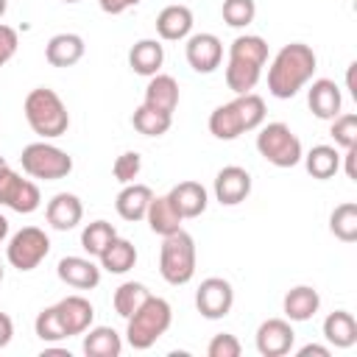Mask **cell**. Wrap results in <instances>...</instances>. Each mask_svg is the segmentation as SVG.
I'll use <instances>...</instances> for the list:
<instances>
[{"instance_id": "cell-1", "label": "cell", "mask_w": 357, "mask_h": 357, "mask_svg": "<svg viewBox=\"0 0 357 357\" xmlns=\"http://www.w3.org/2000/svg\"><path fill=\"white\" fill-rule=\"evenodd\" d=\"M315 67H318V56L310 45L290 42V45L279 47V53L273 56V61L268 67V92L279 100L298 95V89H304L310 84Z\"/></svg>"}, {"instance_id": "cell-2", "label": "cell", "mask_w": 357, "mask_h": 357, "mask_svg": "<svg viewBox=\"0 0 357 357\" xmlns=\"http://www.w3.org/2000/svg\"><path fill=\"white\" fill-rule=\"evenodd\" d=\"M268 61V42L257 33H243L229 45V61H226V86L234 95L251 92L262 75V67Z\"/></svg>"}, {"instance_id": "cell-3", "label": "cell", "mask_w": 357, "mask_h": 357, "mask_svg": "<svg viewBox=\"0 0 357 357\" xmlns=\"http://www.w3.org/2000/svg\"><path fill=\"white\" fill-rule=\"evenodd\" d=\"M265 123V100L257 92H243L229 103H220L209 114V131L218 139H237Z\"/></svg>"}, {"instance_id": "cell-4", "label": "cell", "mask_w": 357, "mask_h": 357, "mask_svg": "<svg viewBox=\"0 0 357 357\" xmlns=\"http://www.w3.org/2000/svg\"><path fill=\"white\" fill-rule=\"evenodd\" d=\"M22 112H25V120H28L31 131L39 134L42 139L61 137L70 128V112H67L64 100L59 98V92L50 89V86L31 89L28 98H25Z\"/></svg>"}, {"instance_id": "cell-5", "label": "cell", "mask_w": 357, "mask_h": 357, "mask_svg": "<svg viewBox=\"0 0 357 357\" xmlns=\"http://www.w3.org/2000/svg\"><path fill=\"white\" fill-rule=\"evenodd\" d=\"M126 321H128V326H126V340H128V346L137 349V351H145V349H151V346L170 329V324H173V310H170V304H167L162 296H153V293H151V296L139 304V310H137L134 315H128Z\"/></svg>"}, {"instance_id": "cell-6", "label": "cell", "mask_w": 357, "mask_h": 357, "mask_svg": "<svg viewBox=\"0 0 357 357\" xmlns=\"http://www.w3.org/2000/svg\"><path fill=\"white\" fill-rule=\"evenodd\" d=\"M159 273L167 284H187L195 276V240L190 231L178 229L162 237L159 248Z\"/></svg>"}, {"instance_id": "cell-7", "label": "cell", "mask_w": 357, "mask_h": 357, "mask_svg": "<svg viewBox=\"0 0 357 357\" xmlns=\"http://www.w3.org/2000/svg\"><path fill=\"white\" fill-rule=\"evenodd\" d=\"M257 151L273 167H296L304 156L301 139L284 123H268L257 134Z\"/></svg>"}, {"instance_id": "cell-8", "label": "cell", "mask_w": 357, "mask_h": 357, "mask_svg": "<svg viewBox=\"0 0 357 357\" xmlns=\"http://www.w3.org/2000/svg\"><path fill=\"white\" fill-rule=\"evenodd\" d=\"M20 165L31 178H42V181H59L64 176H70L73 170V156L50 142H31L22 148L20 153Z\"/></svg>"}, {"instance_id": "cell-9", "label": "cell", "mask_w": 357, "mask_h": 357, "mask_svg": "<svg viewBox=\"0 0 357 357\" xmlns=\"http://www.w3.org/2000/svg\"><path fill=\"white\" fill-rule=\"evenodd\" d=\"M50 254V237L39 226H22L6 245V259L17 271H33Z\"/></svg>"}, {"instance_id": "cell-10", "label": "cell", "mask_w": 357, "mask_h": 357, "mask_svg": "<svg viewBox=\"0 0 357 357\" xmlns=\"http://www.w3.org/2000/svg\"><path fill=\"white\" fill-rule=\"evenodd\" d=\"M42 204V195H39V187L28 178H22L14 167L3 165L0 167V206H8L20 215H31L36 212Z\"/></svg>"}, {"instance_id": "cell-11", "label": "cell", "mask_w": 357, "mask_h": 357, "mask_svg": "<svg viewBox=\"0 0 357 357\" xmlns=\"http://www.w3.org/2000/svg\"><path fill=\"white\" fill-rule=\"evenodd\" d=\"M231 304H234V287L223 276H209L195 290V307L209 321L226 318L231 312Z\"/></svg>"}, {"instance_id": "cell-12", "label": "cell", "mask_w": 357, "mask_h": 357, "mask_svg": "<svg viewBox=\"0 0 357 357\" xmlns=\"http://www.w3.org/2000/svg\"><path fill=\"white\" fill-rule=\"evenodd\" d=\"M184 56H187V64L195 70V73H215L223 61V42L215 36V33H192L187 36V45H184Z\"/></svg>"}, {"instance_id": "cell-13", "label": "cell", "mask_w": 357, "mask_h": 357, "mask_svg": "<svg viewBox=\"0 0 357 357\" xmlns=\"http://www.w3.org/2000/svg\"><path fill=\"white\" fill-rule=\"evenodd\" d=\"M296 332L287 318H268L257 326V351L262 357H284L290 354Z\"/></svg>"}, {"instance_id": "cell-14", "label": "cell", "mask_w": 357, "mask_h": 357, "mask_svg": "<svg viewBox=\"0 0 357 357\" xmlns=\"http://www.w3.org/2000/svg\"><path fill=\"white\" fill-rule=\"evenodd\" d=\"M251 195V173L240 165H226L215 176V198L223 206H237Z\"/></svg>"}, {"instance_id": "cell-15", "label": "cell", "mask_w": 357, "mask_h": 357, "mask_svg": "<svg viewBox=\"0 0 357 357\" xmlns=\"http://www.w3.org/2000/svg\"><path fill=\"white\" fill-rule=\"evenodd\" d=\"M45 218H47V223H50L56 231H70V229H75V226L81 223V218H84V204H81V198L73 195V192H56V195L47 201V206H45Z\"/></svg>"}, {"instance_id": "cell-16", "label": "cell", "mask_w": 357, "mask_h": 357, "mask_svg": "<svg viewBox=\"0 0 357 357\" xmlns=\"http://www.w3.org/2000/svg\"><path fill=\"white\" fill-rule=\"evenodd\" d=\"M56 273L64 284L75 290H92L100 284V268L89 257H64L56 265Z\"/></svg>"}, {"instance_id": "cell-17", "label": "cell", "mask_w": 357, "mask_h": 357, "mask_svg": "<svg viewBox=\"0 0 357 357\" xmlns=\"http://www.w3.org/2000/svg\"><path fill=\"white\" fill-rule=\"evenodd\" d=\"M307 106L315 117L321 120H332L340 114L343 98H340V86L332 78H315L312 86L307 89Z\"/></svg>"}, {"instance_id": "cell-18", "label": "cell", "mask_w": 357, "mask_h": 357, "mask_svg": "<svg viewBox=\"0 0 357 357\" xmlns=\"http://www.w3.org/2000/svg\"><path fill=\"white\" fill-rule=\"evenodd\" d=\"M192 31V11L181 3H173V6H165L159 14H156V33L159 39L165 42H181L187 39Z\"/></svg>"}, {"instance_id": "cell-19", "label": "cell", "mask_w": 357, "mask_h": 357, "mask_svg": "<svg viewBox=\"0 0 357 357\" xmlns=\"http://www.w3.org/2000/svg\"><path fill=\"white\" fill-rule=\"evenodd\" d=\"M151 198H153V190H151L148 184L131 181V184H126V187L117 192L114 209H117V215H120L123 220L137 223V220H145V212H148Z\"/></svg>"}, {"instance_id": "cell-20", "label": "cell", "mask_w": 357, "mask_h": 357, "mask_svg": "<svg viewBox=\"0 0 357 357\" xmlns=\"http://www.w3.org/2000/svg\"><path fill=\"white\" fill-rule=\"evenodd\" d=\"M56 312H59L67 335H84L92 326V318H95V307L84 296H64L56 304Z\"/></svg>"}, {"instance_id": "cell-21", "label": "cell", "mask_w": 357, "mask_h": 357, "mask_svg": "<svg viewBox=\"0 0 357 357\" xmlns=\"http://www.w3.org/2000/svg\"><path fill=\"white\" fill-rule=\"evenodd\" d=\"M84 39L78 33H56L45 45V59L50 67H73L84 59Z\"/></svg>"}, {"instance_id": "cell-22", "label": "cell", "mask_w": 357, "mask_h": 357, "mask_svg": "<svg viewBox=\"0 0 357 357\" xmlns=\"http://www.w3.org/2000/svg\"><path fill=\"white\" fill-rule=\"evenodd\" d=\"M167 198L173 201V206L178 209V215H181L184 220L204 215V212H206V204H209L206 187L198 184V181H178V184L167 192Z\"/></svg>"}, {"instance_id": "cell-23", "label": "cell", "mask_w": 357, "mask_h": 357, "mask_svg": "<svg viewBox=\"0 0 357 357\" xmlns=\"http://www.w3.org/2000/svg\"><path fill=\"white\" fill-rule=\"evenodd\" d=\"M145 220H148L151 231L159 234V237H167V234L178 231L181 223H184V218L178 215V209L173 206V201L167 195H153L151 198L148 212H145Z\"/></svg>"}, {"instance_id": "cell-24", "label": "cell", "mask_w": 357, "mask_h": 357, "mask_svg": "<svg viewBox=\"0 0 357 357\" xmlns=\"http://www.w3.org/2000/svg\"><path fill=\"white\" fill-rule=\"evenodd\" d=\"M318 307H321V296L310 284H296L282 298V310L287 321H310L318 312Z\"/></svg>"}, {"instance_id": "cell-25", "label": "cell", "mask_w": 357, "mask_h": 357, "mask_svg": "<svg viewBox=\"0 0 357 357\" xmlns=\"http://www.w3.org/2000/svg\"><path fill=\"white\" fill-rule=\"evenodd\" d=\"M145 106L151 109H159V112H167L173 114L176 106H178V84L173 75H165V73H156L151 75L148 86H145Z\"/></svg>"}, {"instance_id": "cell-26", "label": "cell", "mask_w": 357, "mask_h": 357, "mask_svg": "<svg viewBox=\"0 0 357 357\" xmlns=\"http://www.w3.org/2000/svg\"><path fill=\"white\" fill-rule=\"evenodd\" d=\"M162 61H165V47L159 45V39H139L128 50V67L137 75H148V78L156 75Z\"/></svg>"}, {"instance_id": "cell-27", "label": "cell", "mask_w": 357, "mask_h": 357, "mask_svg": "<svg viewBox=\"0 0 357 357\" xmlns=\"http://www.w3.org/2000/svg\"><path fill=\"white\" fill-rule=\"evenodd\" d=\"M324 337L335 349H349L357 343V321L349 310H335L324 318Z\"/></svg>"}, {"instance_id": "cell-28", "label": "cell", "mask_w": 357, "mask_h": 357, "mask_svg": "<svg viewBox=\"0 0 357 357\" xmlns=\"http://www.w3.org/2000/svg\"><path fill=\"white\" fill-rule=\"evenodd\" d=\"M301 159H304L307 173L318 181H326L340 170V153L332 145H312Z\"/></svg>"}, {"instance_id": "cell-29", "label": "cell", "mask_w": 357, "mask_h": 357, "mask_svg": "<svg viewBox=\"0 0 357 357\" xmlns=\"http://www.w3.org/2000/svg\"><path fill=\"white\" fill-rule=\"evenodd\" d=\"M98 259H100V268L109 271V273H128V271L137 265V248H134L131 240L114 237V240L103 248V254H100Z\"/></svg>"}, {"instance_id": "cell-30", "label": "cell", "mask_w": 357, "mask_h": 357, "mask_svg": "<svg viewBox=\"0 0 357 357\" xmlns=\"http://www.w3.org/2000/svg\"><path fill=\"white\" fill-rule=\"evenodd\" d=\"M123 337L112 326H89L84 337V354L86 357H120Z\"/></svg>"}, {"instance_id": "cell-31", "label": "cell", "mask_w": 357, "mask_h": 357, "mask_svg": "<svg viewBox=\"0 0 357 357\" xmlns=\"http://www.w3.org/2000/svg\"><path fill=\"white\" fill-rule=\"evenodd\" d=\"M131 123L134 128L142 134V137H162L170 131L173 126V114L167 112H159V109H151V106H137L134 114H131Z\"/></svg>"}, {"instance_id": "cell-32", "label": "cell", "mask_w": 357, "mask_h": 357, "mask_svg": "<svg viewBox=\"0 0 357 357\" xmlns=\"http://www.w3.org/2000/svg\"><path fill=\"white\" fill-rule=\"evenodd\" d=\"M329 231L343 240V243H354L357 240V204L354 201H346V204H337L329 215Z\"/></svg>"}, {"instance_id": "cell-33", "label": "cell", "mask_w": 357, "mask_h": 357, "mask_svg": "<svg viewBox=\"0 0 357 357\" xmlns=\"http://www.w3.org/2000/svg\"><path fill=\"white\" fill-rule=\"evenodd\" d=\"M148 296H151V290H148L142 282H123V284L114 290V296H112L114 312H117L120 318H128V315H134V312L139 310V304H142Z\"/></svg>"}, {"instance_id": "cell-34", "label": "cell", "mask_w": 357, "mask_h": 357, "mask_svg": "<svg viewBox=\"0 0 357 357\" xmlns=\"http://www.w3.org/2000/svg\"><path fill=\"white\" fill-rule=\"evenodd\" d=\"M117 237V229L109 223V220H92L84 226L81 231V248L89 254V257H100L103 248Z\"/></svg>"}, {"instance_id": "cell-35", "label": "cell", "mask_w": 357, "mask_h": 357, "mask_svg": "<svg viewBox=\"0 0 357 357\" xmlns=\"http://www.w3.org/2000/svg\"><path fill=\"white\" fill-rule=\"evenodd\" d=\"M33 332H36V337L45 340V343H59V340L70 337L67 329H64V324H61V318H59V312H56V304H53V307H45V310L36 315Z\"/></svg>"}, {"instance_id": "cell-36", "label": "cell", "mask_w": 357, "mask_h": 357, "mask_svg": "<svg viewBox=\"0 0 357 357\" xmlns=\"http://www.w3.org/2000/svg\"><path fill=\"white\" fill-rule=\"evenodd\" d=\"M220 14L229 28H245L257 17V3L254 0H223Z\"/></svg>"}, {"instance_id": "cell-37", "label": "cell", "mask_w": 357, "mask_h": 357, "mask_svg": "<svg viewBox=\"0 0 357 357\" xmlns=\"http://www.w3.org/2000/svg\"><path fill=\"white\" fill-rule=\"evenodd\" d=\"M329 123H332L329 126V134H332V139H335L337 148L346 151V148H354L357 145V114L346 112V114L332 117Z\"/></svg>"}, {"instance_id": "cell-38", "label": "cell", "mask_w": 357, "mask_h": 357, "mask_svg": "<svg viewBox=\"0 0 357 357\" xmlns=\"http://www.w3.org/2000/svg\"><path fill=\"white\" fill-rule=\"evenodd\" d=\"M139 170H142V156L137 151H123L112 165V173L120 184H131L139 176Z\"/></svg>"}, {"instance_id": "cell-39", "label": "cell", "mask_w": 357, "mask_h": 357, "mask_svg": "<svg viewBox=\"0 0 357 357\" xmlns=\"http://www.w3.org/2000/svg\"><path fill=\"white\" fill-rule=\"evenodd\" d=\"M240 351H243V346H240V340L231 332L215 335L209 340V346H206V354L209 357H240Z\"/></svg>"}, {"instance_id": "cell-40", "label": "cell", "mask_w": 357, "mask_h": 357, "mask_svg": "<svg viewBox=\"0 0 357 357\" xmlns=\"http://www.w3.org/2000/svg\"><path fill=\"white\" fill-rule=\"evenodd\" d=\"M17 45H20L17 31H14L11 25H3V22H0V67H6V64L14 59Z\"/></svg>"}, {"instance_id": "cell-41", "label": "cell", "mask_w": 357, "mask_h": 357, "mask_svg": "<svg viewBox=\"0 0 357 357\" xmlns=\"http://www.w3.org/2000/svg\"><path fill=\"white\" fill-rule=\"evenodd\" d=\"M139 3L142 0H98L100 11H106V14H123V11H128V8L139 6Z\"/></svg>"}, {"instance_id": "cell-42", "label": "cell", "mask_w": 357, "mask_h": 357, "mask_svg": "<svg viewBox=\"0 0 357 357\" xmlns=\"http://www.w3.org/2000/svg\"><path fill=\"white\" fill-rule=\"evenodd\" d=\"M11 337H14V321L6 312H0V349H6Z\"/></svg>"}, {"instance_id": "cell-43", "label": "cell", "mask_w": 357, "mask_h": 357, "mask_svg": "<svg viewBox=\"0 0 357 357\" xmlns=\"http://www.w3.org/2000/svg\"><path fill=\"white\" fill-rule=\"evenodd\" d=\"M296 354H298V357H310V354H315V357H329L332 351H329L326 346H318V343H307V346H301Z\"/></svg>"}, {"instance_id": "cell-44", "label": "cell", "mask_w": 357, "mask_h": 357, "mask_svg": "<svg viewBox=\"0 0 357 357\" xmlns=\"http://www.w3.org/2000/svg\"><path fill=\"white\" fill-rule=\"evenodd\" d=\"M354 156H357V145H354V148H346L343 159H346V176H349L351 181L357 178V173H354Z\"/></svg>"}, {"instance_id": "cell-45", "label": "cell", "mask_w": 357, "mask_h": 357, "mask_svg": "<svg viewBox=\"0 0 357 357\" xmlns=\"http://www.w3.org/2000/svg\"><path fill=\"white\" fill-rule=\"evenodd\" d=\"M354 70H357V64L351 61V64H349V70H346V86H349V92L357 98V89H354Z\"/></svg>"}, {"instance_id": "cell-46", "label": "cell", "mask_w": 357, "mask_h": 357, "mask_svg": "<svg viewBox=\"0 0 357 357\" xmlns=\"http://www.w3.org/2000/svg\"><path fill=\"white\" fill-rule=\"evenodd\" d=\"M42 357H70V351H64V349H45Z\"/></svg>"}, {"instance_id": "cell-47", "label": "cell", "mask_w": 357, "mask_h": 357, "mask_svg": "<svg viewBox=\"0 0 357 357\" xmlns=\"http://www.w3.org/2000/svg\"><path fill=\"white\" fill-rule=\"evenodd\" d=\"M8 237V218L6 215H0V243Z\"/></svg>"}, {"instance_id": "cell-48", "label": "cell", "mask_w": 357, "mask_h": 357, "mask_svg": "<svg viewBox=\"0 0 357 357\" xmlns=\"http://www.w3.org/2000/svg\"><path fill=\"white\" fill-rule=\"evenodd\" d=\"M6 8H8V0H0V17L6 14Z\"/></svg>"}, {"instance_id": "cell-49", "label": "cell", "mask_w": 357, "mask_h": 357, "mask_svg": "<svg viewBox=\"0 0 357 357\" xmlns=\"http://www.w3.org/2000/svg\"><path fill=\"white\" fill-rule=\"evenodd\" d=\"M3 276H6V271H3V265H0V282H3Z\"/></svg>"}, {"instance_id": "cell-50", "label": "cell", "mask_w": 357, "mask_h": 357, "mask_svg": "<svg viewBox=\"0 0 357 357\" xmlns=\"http://www.w3.org/2000/svg\"><path fill=\"white\" fill-rule=\"evenodd\" d=\"M3 165H8V162H6V159H3V156H0V167H3Z\"/></svg>"}, {"instance_id": "cell-51", "label": "cell", "mask_w": 357, "mask_h": 357, "mask_svg": "<svg viewBox=\"0 0 357 357\" xmlns=\"http://www.w3.org/2000/svg\"><path fill=\"white\" fill-rule=\"evenodd\" d=\"M61 3H78V0H61Z\"/></svg>"}]
</instances>
